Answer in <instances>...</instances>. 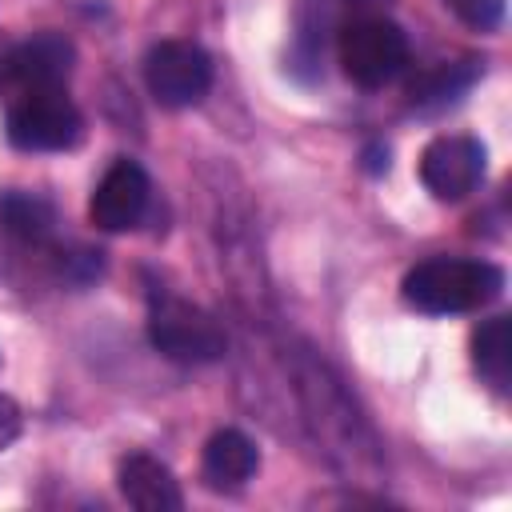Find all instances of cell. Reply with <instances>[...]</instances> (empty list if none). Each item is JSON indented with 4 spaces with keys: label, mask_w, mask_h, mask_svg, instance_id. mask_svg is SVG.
Segmentation results:
<instances>
[{
    "label": "cell",
    "mask_w": 512,
    "mask_h": 512,
    "mask_svg": "<svg viewBox=\"0 0 512 512\" xmlns=\"http://www.w3.org/2000/svg\"><path fill=\"white\" fill-rule=\"evenodd\" d=\"M200 468H204L208 488H216V492H236V488H244V484L256 476L260 452H256V444H252L244 432L220 428V432L208 436Z\"/></svg>",
    "instance_id": "11"
},
{
    "label": "cell",
    "mask_w": 512,
    "mask_h": 512,
    "mask_svg": "<svg viewBox=\"0 0 512 512\" xmlns=\"http://www.w3.org/2000/svg\"><path fill=\"white\" fill-rule=\"evenodd\" d=\"M84 136V116L64 88L20 92L8 108V140L24 152H64Z\"/></svg>",
    "instance_id": "5"
},
{
    "label": "cell",
    "mask_w": 512,
    "mask_h": 512,
    "mask_svg": "<svg viewBox=\"0 0 512 512\" xmlns=\"http://www.w3.org/2000/svg\"><path fill=\"white\" fill-rule=\"evenodd\" d=\"M148 340L160 356L176 360V364H216L228 352V336L224 324L172 292H152L148 300Z\"/></svg>",
    "instance_id": "3"
},
{
    "label": "cell",
    "mask_w": 512,
    "mask_h": 512,
    "mask_svg": "<svg viewBox=\"0 0 512 512\" xmlns=\"http://www.w3.org/2000/svg\"><path fill=\"white\" fill-rule=\"evenodd\" d=\"M8 52H12V44H8V40H0V88L8 84Z\"/></svg>",
    "instance_id": "19"
},
{
    "label": "cell",
    "mask_w": 512,
    "mask_h": 512,
    "mask_svg": "<svg viewBox=\"0 0 512 512\" xmlns=\"http://www.w3.org/2000/svg\"><path fill=\"white\" fill-rule=\"evenodd\" d=\"M336 52H340V68H344V76L352 84H360V88H384L408 64V36L388 16L368 12V16H356V20L340 24Z\"/></svg>",
    "instance_id": "4"
},
{
    "label": "cell",
    "mask_w": 512,
    "mask_h": 512,
    "mask_svg": "<svg viewBox=\"0 0 512 512\" xmlns=\"http://www.w3.org/2000/svg\"><path fill=\"white\" fill-rule=\"evenodd\" d=\"M484 160L488 152L476 136L448 132L428 140V148L420 152V180L436 200H464L484 180Z\"/></svg>",
    "instance_id": "7"
},
{
    "label": "cell",
    "mask_w": 512,
    "mask_h": 512,
    "mask_svg": "<svg viewBox=\"0 0 512 512\" xmlns=\"http://www.w3.org/2000/svg\"><path fill=\"white\" fill-rule=\"evenodd\" d=\"M364 160H368V172H384L388 168V148H368Z\"/></svg>",
    "instance_id": "17"
},
{
    "label": "cell",
    "mask_w": 512,
    "mask_h": 512,
    "mask_svg": "<svg viewBox=\"0 0 512 512\" xmlns=\"http://www.w3.org/2000/svg\"><path fill=\"white\" fill-rule=\"evenodd\" d=\"M444 8L476 32H492L504 20V0H444Z\"/></svg>",
    "instance_id": "15"
},
{
    "label": "cell",
    "mask_w": 512,
    "mask_h": 512,
    "mask_svg": "<svg viewBox=\"0 0 512 512\" xmlns=\"http://www.w3.org/2000/svg\"><path fill=\"white\" fill-rule=\"evenodd\" d=\"M72 64H76V48L64 32H32L8 52V84H16L20 92L64 88Z\"/></svg>",
    "instance_id": "9"
},
{
    "label": "cell",
    "mask_w": 512,
    "mask_h": 512,
    "mask_svg": "<svg viewBox=\"0 0 512 512\" xmlns=\"http://www.w3.org/2000/svg\"><path fill=\"white\" fill-rule=\"evenodd\" d=\"M344 4H352V8H360V12L368 16V12H380V8H388L392 0H344Z\"/></svg>",
    "instance_id": "18"
},
{
    "label": "cell",
    "mask_w": 512,
    "mask_h": 512,
    "mask_svg": "<svg viewBox=\"0 0 512 512\" xmlns=\"http://www.w3.org/2000/svg\"><path fill=\"white\" fill-rule=\"evenodd\" d=\"M116 480H120V496L140 512H180L184 508V496H180L172 468L148 452L124 456Z\"/></svg>",
    "instance_id": "10"
},
{
    "label": "cell",
    "mask_w": 512,
    "mask_h": 512,
    "mask_svg": "<svg viewBox=\"0 0 512 512\" xmlns=\"http://www.w3.org/2000/svg\"><path fill=\"white\" fill-rule=\"evenodd\" d=\"M472 364L496 396H508V384H512V320L508 316H492L472 332Z\"/></svg>",
    "instance_id": "13"
},
{
    "label": "cell",
    "mask_w": 512,
    "mask_h": 512,
    "mask_svg": "<svg viewBox=\"0 0 512 512\" xmlns=\"http://www.w3.org/2000/svg\"><path fill=\"white\" fill-rule=\"evenodd\" d=\"M484 76V60L476 56H464V60H444L428 72H420L408 88V104L416 112H440L448 104H456L476 80Z\"/></svg>",
    "instance_id": "12"
},
{
    "label": "cell",
    "mask_w": 512,
    "mask_h": 512,
    "mask_svg": "<svg viewBox=\"0 0 512 512\" xmlns=\"http://www.w3.org/2000/svg\"><path fill=\"white\" fill-rule=\"evenodd\" d=\"M0 228L20 244H48L56 232V208L24 188H12L0 196Z\"/></svg>",
    "instance_id": "14"
},
{
    "label": "cell",
    "mask_w": 512,
    "mask_h": 512,
    "mask_svg": "<svg viewBox=\"0 0 512 512\" xmlns=\"http://www.w3.org/2000/svg\"><path fill=\"white\" fill-rule=\"evenodd\" d=\"M148 192H152L148 172L136 160H112L88 200V216L104 232H124V228L140 224V216L148 208Z\"/></svg>",
    "instance_id": "8"
},
{
    "label": "cell",
    "mask_w": 512,
    "mask_h": 512,
    "mask_svg": "<svg viewBox=\"0 0 512 512\" xmlns=\"http://www.w3.org/2000/svg\"><path fill=\"white\" fill-rule=\"evenodd\" d=\"M404 300L416 312L428 316H452V312H476L488 308L504 292V272L492 260H468V256H428L404 276Z\"/></svg>",
    "instance_id": "2"
},
{
    "label": "cell",
    "mask_w": 512,
    "mask_h": 512,
    "mask_svg": "<svg viewBox=\"0 0 512 512\" xmlns=\"http://www.w3.org/2000/svg\"><path fill=\"white\" fill-rule=\"evenodd\" d=\"M20 424H24L20 404H16L12 396H4V392H0V452L20 436Z\"/></svg>",
    "instance_id": "16"
},
{
    "label": "cell",
    "mask_w": 512,
    "mask_h": 512,
    "mask_svg": "<svg viewBox=\"0 0 512 512\" xmlns=\"http://www.w3.org/2000/svg\"><path fill=\"white\" fill-rule=\"evenodd\" d=\"M144 84L164 108H192L212 84V60L192 40H160L144 56Z\"/></svg>",
    "instance_id": "6"
},
{
    "label": "cell",
    "mask_w": 512,
    "mask_h": 512,
    "mask_svg": "<svg viewBox=\"0 0 512 512\" xmlns=\"http://www.w3.org/2000/svg\"><path fill=\"white\" fill-rule=\"evenodd\" d=\"M288 368H292V392L300 400L304 424L320 444L324 460L348 480L380 476V444L368 420L360 416V408L352 404V396L344 392V384L336 380V372L308 348L292 352Z\"/></svg>",
    "instance_id": "1"
}]
</instances>
